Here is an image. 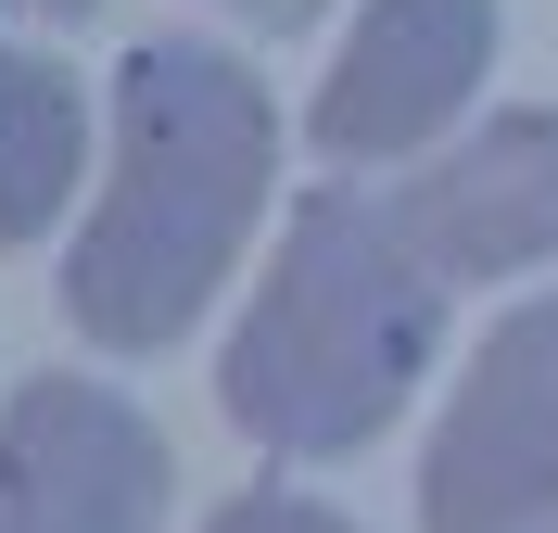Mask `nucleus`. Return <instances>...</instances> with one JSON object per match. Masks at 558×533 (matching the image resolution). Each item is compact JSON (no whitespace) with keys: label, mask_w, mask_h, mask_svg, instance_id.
<instances>
[{"label":"nucleus","mask_w":558,"mask_h":533,"mask_svg":"<svg viewBox=\"0 0 558 533\" xmlns=\"http://www.w3.org/2000/svg\"><path fill=\"white\" fill-rule=\"evenodd\" d=\"M279 178V114L254 64L216 38H153L114 76V178L64 254V305L89 343L153 355L204 318V292L242 267V229Z\"/></svg>","instance_id":"f257e3e1"},{"label":"nucleus","mask_w":558,"mask_h":533,"mask_svg":"<svg viewBox=\"0 0 558 533\" xmlns=\"http://www.w3.org/2000/svg\"><path fill=\"white\" fill-rule=\"evenodd\" d=\"M216 13H242V26H317L330 0H216Z\"/></svg>","instance_id":"1a4fd4ad"},{"label":"nucleus","mask_w":558,"mask_h":533,"mask_svg":"<svg viewBox=\"0 0 558 533\" xmlns=\"http://www.w3.org/2000/svg\"><path fill=\"white\" fill-rule=\"evenodd\" d=\"M76 166H89V102H76V76L38 64V51H0V254L38 242V229L64 216Z\"/></svg>","instance_id":"0eeeda50"},{"label":"nucleus","mask_w":558,"mask_h":533,"mask_svg":"<svg viewBox=\"0 0 558 533\" xmlns=\"http://www.w3.org/2000/svg\"><path fill=\"white\" fill-rule=\"evenodd\" d=\"M483 64H495V0H368L343 64L305 102V141L330 166H407L457 128Z\"/></svg>","instance_id":"20e7f679"},{"label":"nucleus","mask_w":558,"mask_h":533,"mask_svg":"<svg viewBox=\"0 0 558 533\" xmlns=\"http://www.w3.org/2000/svg\"><path fill=\"white\" fill-rule=\"evenodd\" d=\"M407 242L445 267V280H508V267H546L558 254V114H483L470 141H445L432 166L393 191Z\"/></svg>","instance_id":"423d86ee"},{"label":"nucleus","mask_w":558,"mask_h":533,"mask_svg":"<svg viewBox=\"0 0 558 533\" xmlns=\"http://www.w3.org/2000/svg\"><path fill=\"white\" fill-rule=\"evenodd\" d=\"M204 533H355V521H330L317 496H229Z\"/></svg>","instance_id":"6e6552de"},{"label":"nucleus","mask_w":558,"mask_h":533,"mask_svg":"<svg viewBox=\"0 0 558 533\" xmlns=\"http://www.w3.org/2000/svg\"><path fill=\"white\" fill-rule=\"evenodd\" d=\"M546 521H558V292L483 330L432 432V470H418V533H546Z\"/></svg>","instance_id":"7ed1b4c3"},{"label":"nucleus","mask_w":558,"mask_h":533,"mask_svg":"<svg viewBox=\"0 0 558 533\" xmlns=\"http://www.w3.org/2000/svg\"><path fill=\"white\" fill-rule=\"evenodd\" d=\"M546 533H558V521H546Z\"/></svg>","instance_id":"9b49d317"},{"label":"nucleus","mask_w":558,"mask_h":533,"mask_svg":"<svg viewBox=\"0 0 558 533\" xmlns=\"http://www.w3.org/2000/svg\"><path fill=\"white\" fill-rule=\"evenodd\" d=\"M432 330H445V267L407 242V216L381 191L330 178L292 204L279 267L254 280V318L229 330L216 393L267 458H343L418 393Z\"/></svg>","instance_id":"f03ea898"},{"label":"nucleus","mask_w":558,"mask_h":533,"mask_svg":"<svg viewBox=\"0 0 558 533\" xmlns=\"http://www.w3.org/2000/svg\"><path fill=\"white\" fill-rule=\"evenodd\" d=\"M51 13H76V0H51Z\"/></svg>","instance_id":"9d476101"},{"label":"nucleus","mask_w":558,"mask_h":533,"mask_svg":"<svg viewBox=\"0 0 558 533\" xmlns=\"http://www.w3.org/2000/svg\"><path fill=\"white\" fill-rule=\"evenodd\" d=\"M0 533H166V445L114 381H26L0 407Z\"/></svg>","instance_id":"39448f33"}]
</instances>
